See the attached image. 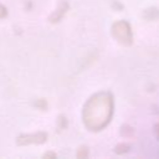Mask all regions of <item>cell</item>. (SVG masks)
<instances>
[{"mask_svg":"<svg viewBox=\"0 0 159 159\" xmlns=\"http://www.w3.org/2000/svg\"><path fill=\"white\" fill-rule=\"evenodd\" d=\"M159 16V11L155 9V7H152V9H148L145 12H144V17L148 19V20H154Z\"/></svg>","mask_w":159,"mask_h":159,"instance_id":"6da1fadb","label":"cell"},{"mask_svg":"<svg viewBox=\"0 0 159 159\" xmlns=\"http://www.w3.org/2000/svg\"><path fill=\"white\" fill-rule=\"evenodd\" d=\"M128 149H129V147H128L127 144H119V145H117L116 152H117V153H125Z\"/></svg>","mask_w":159,"mask_h":159,"instance_id":"7a4b0ae2","label":"cell"},{"mask_svg":"<svg viewBox=\"0 0 159 159\" xmlns=\"http://www.w3.org/2000/svg\"><path fill=\"white\" fill-rule=\"evenodd\" d=\"M155 135L159 138V125H155Z\"/></svg>","mask_w":159,"mask_h":159,"instance_id":"3957f363","label":"cell"}]
</instances>
